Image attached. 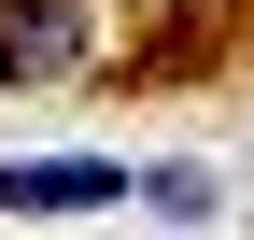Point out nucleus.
Returning a JSON list of instances; mask_svg holds the SVG:
<instances>
[{"label": "nucleus", "mask_w": 254, "mask_h": 240, "mask_svg": "<svg viewBox=\"0 0 254 240\" xmlns=\"http://www.w3.org/2000/svg\"><path fill=\"white\" fill-rule=\"evenodd\" d=\"M141 198H155L170 226H198V212H212V170H141Z\"/></svg>", "instance_id": "nucleus-3"}, {"label": "nucleus", "mask_w": 254, "mask_h": 240, "mask_svg": "<svg viewBox=\"0 0 254 240\" xmlns=\"http://www.w3.org/2000/svg\"><path fill=\"white\" fill-rule=\"evenodd\" d=\"M71 57H85V0H0V71L14 85L71 71Z\"/></svg>", "instance_id": "nucleus-2"}, {"label": "nucleus", "mask_w": 254, "mask_h": 240, "mask_svg": "<svg viewBox=\"0 0 254 240\" xmlns=\"http://www.w3.org/2000/svg\"><path fill=\"white\" fill-rule=\"evenodd\" d=\"M127 156H0V212H113Z\"/></svg>", "instance_id": "nucleus-1"}]
</instances>
